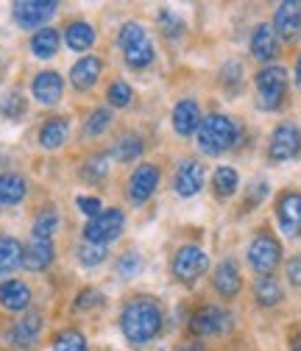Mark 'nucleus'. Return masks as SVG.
<instances>
[{
  "mask_svg": "<svg viewBox=\"0 0 301 351\" xmlns=\"http://www.w3.org/2000/svg\"><path fill=\"white\" fill-rule=\"evenodd\" d=\"M162 324H165L162 306H159L156 298H148V295L132 298L120 313V332L125 335L128 343H134V346H143V343L154 340L162 332Z\"/></svg>",
  "mask_w": 301,
  "mask_h": 351,
  "instance_id": "f257e3e1",
  "label": "nucleus"
},
{
  "mask_svg": "<svg viewBox=\"0 0 301 351\" xmlns=\"http://www.w3.org/2000/svg\"><path fill=\"white\" fill-rule=\"evenodd\" d=\"M195 137H198V148H201L206 156H221V154H226L229 148L237 145V140H240V125H237L229 114L212 112V114H206V117L201 120Z\"/></svg>",
  "mask_w": 301,
  "mask_h": 351,
  "instance_id": "f03ea898",
  "label": "nucleus"
},
{
  "mask_svg": "<svg viewBox=\"0 0 301 351\" xmlns=\"http://www.w3.org/2000/svg\"><path fill=\"white\" fill-rule=\"evenodd\" d=\"M117 45L123 51V59L132 70H145L151 62H154V42L145 31L143 23H125L120 25V34H117Z\"/></svg>",
  "mask_w": 301,
  "mask_h": 351,
  "instance_id": "7ed1b4c3",
  "label": "nucleus"
},
{
  "mask_svg": "<svg viewBox=\"0 0 301 351\" xmlns=\"http://www.w3.org/2000/svg\"><path fill=\"white\" fill-rule=\"evenodd\" d=\"M254 86H256V109L276 112L287 98V70L282 64H268L256 73Z\"/></svg>",
  "mask_w": 301,
  "mask_h": 351,
  "instance_id": "20e7f679",
  "label": "nucleus"
},
{
  "mask_svg": "<svg viewBox=\"0 0 301 351\" xmlns=\"http://www.w3.org/2000/svg\"><path fill=\"white\" fill-rule=\"evenodd\" d=\"M245 259L256 276H268L282 265V243L271 232H256V237L245 248Z\"/></svg>",
  "mask_w": 301,
  "mask_h": 351,
  "instance_id": "39448f33",
  "label": "nucleus"
},
{
  "mask_svg": "<svg viewBox=\"0 0 301 351\" xmlns=\"http://www.w3.org/2000/svg\"><path fill=\"white\" fill-rule=\"evenodd\" d=\"M123 229H125V212H120L117 206L101 209L95 217H90L87 226H84V240L95 243V245H109L123 234Z\"/></svg>",
  "mask_w": 301,
  "mask_h": 351,
  "instance_id": "423d86ee",
  "label": "nucleus"
},
{
  "mask_svg": "<svg viewBox=\"0 0 301 351\" xmlns=\"http://www.w3.org/2000/svg\"><path fill=\"white\" fill-rule=\"evenodd\" d=\"M170 268H173V276H176L179 282L193 285V282H198V279L206 274L209 256H206L204 248H198V245L190 243V245H182V248L173 254V262H170Z\"/></svg>",
  "mask_w": 301,
  "mask_h": 351,
  "instance_id": "0eeeda50",
  "label": "nucleus"
},
{
  "mask_svg": "<svg viewBox=\"0 0 301 351\" xmlns=\"http://www.w3.org/2000/svg\"><path fill=\"white\" fill-rule=\"evenodd\" d=\"M296 156H301V128L296 123H279L268 140V159L290 162Z\"/></svg>",
  "mask_w": 301,
  "mask_h": 351,
  "instance_id": "6e6552de",
  "label": "nucleus"
},
{
  "mask_svg": "<svg viewBox=\"0 0 301 351\" xmlns=\"http://www.w3.org/2000/svg\"><path fill=\"white\" fill-rule=\"evenodd\" d=\"M232 326V315L224 310V306H215V304H204L190 315V332L198 337H215V335H224Z\"/></svg>",
  "mask_w": 301,
  "mask_h": 351,
  "instance_id": "1a4fd4ad",
  "label": "nucleus"
},
{
  "mask_svg": "<svg viewBox=\"0 0 301 351\" xmlns=\"http://www.w3.org/2000/svg\"><path fill=\"white\" fill-rule=\"evenodd\" d=\"M274 212H276V223L285 237L290 240L301 237V193L298 190H285L276 198Z\"/></svg>",
  "mask_w": 301,
  "mask_h": 351,
  "instance_id": "9d476101",
  "label": "nucleus"
},
{
  "mask_svg": "<svg viewBox=\"0 0 301 351\" xmlns=\"http://www.w3.org/2000/svg\"><path fill=\"white\" fill-rule=\"evenodd\" d=\"M59 3L53 0H20V3L12 6V14H14V23L20 28H42L53 14H56Z\"/></svg>",
  "mask_w": 301,
  "mask_h": 351,
  "instance_id": "9b49d317",
  "label": "nucleus"
},
{
  "mask_svg": "<svg viewBox=\"0 0 301 351\" xmlns=\"http://www.w3.org/2000/svg\"><path fill=\"white\" fill-rule=\"evenodd\" d=\"M276 39L282 42H296L301 36V3L298 0H285L274 12V23H271Z\"/></svg>",
  "mask_w": 301,
  "mask_h": 351,
  "instance_id": "f8f14e48",
  "label": "nucleus"
},
{
  "mask_svg": "<svg viewBox=\"0 0 301 351\" xmlns=\"http://www.w3.org/2000/svg\"><path fill=\"white\" fill-rule=\"evenodd\" d=\"M159 179H162V173H159V167L151 165V162L134 167L132 179H128V198H132V204H145V201L156 193Z\"/></svg>",
  "mask_w": 301,
  "mask_h": 351,
  "instance_id": "ddd939ff",
  "label": "nucleus"
},
{
  "mask_svg": "<svg viewBox=\"0 0 301 351\" xmlns=\"http://www.w3.org/2000/svg\"><path fill=\"white\" fill-rule=\"evenodd\" d=\"M204 179H206V173L198 159H182V165L176 167V176H173V187L182 198H193L201 193Z\"/></svg>",
  "mask_w": 301,
  "mask_h": 351,
  "instance_id": "4468645a",
  "label": "nucleus"
},
{
  "mask_svg": "<svg viewBox=\"0 0 301 351\" xmlns=\"http://www.w3.org/2000/svg\"><path fill=\"white\" fill-rule=\"evenodd\" d=\"M31 93L42 106H53L62 101L64 95V78L56 70H42L36 73V78L31 81Z\"/></svg>",
  "mask_w": 301,
  "mask_h": 351,
  "instance_id": "2eb2a0df",
  "label": "nucleus"
},
{
  "mask_svg": "<svg viewBox=\"0 0 301 351\" xmlns=\"http://www.w3.org/2000/svg\"><path fill=\"white\" fill-rule=\"evenodd\" d=\"M101 73H104L101 56H81L73 64V70H70V84L75 86L78 93H87V90H93V86L98 84Z\"/></svg>",
  "mask_w": 301,
  "mask_h": 351,
  "instance_id": "dca6fc26",
  "label": "nucleus"
},
{
  "mask_svg": "<svg viewBox=\"0 0 301 351\" xmlns=\"http://www.w3.org/2000/svg\"><path fill=\"white\" fill-rule=\"evenodd\" d=\"M0 306L6 313H25L31 306V287L20 279L0 282Z\"/></svg>",
  "mask_w": 301,
  "mask_h": 351,
  "instance_id": "f3484780",
  "label": "nucleus"
},
{
  "mask_svg": "<svg viewBox=\"0 0 301 351\" xmlns=\"http://www.w3.org/2000/svg\"><path fill=\"white\" fill-rule=\"evenodd\" d=\"M56 256V248H53V240H36L31 237L28 245H23V268L39 274V271H45L51 268V262Z\"/></svg>",
  "mask_w": 301,
  "mask_h": 351,
  "instance_id": "a211bd4d",
  "label": "nucleus"
},
{
  "mask_svg": "<svg viewBox=\"0 0 301 351\" xmlns=\"http://www.w3.org/2000/svg\"><path fill=\"white\" fill-rule=\"evenodd\" d=\"M248 48H251V56L256 62H274L276 53H279V39H276L274 28L268 23H260L254 28V34H251Z\"/></svg>",
  "mask_w": 301,
  "mask_h": 351,
  "instance_id": "6ab92c4d",
  "label": "nucleus"
},
{
  "mask_svg": "<svg viewBox=\"0 0 301 351\" xmlns=\"http://www.w3.org/2000/svg\"><path fill=\"white\" fill-rule=\"evenodd\" d=\"M201 106L195 98H182L176 106H173V128H176V134L179 137H190L198 131L201 125Z\"/></svg>",
  "mask_w": 301,
  "mask_h": 351,
  "instance_id": "aec40b11",
  "label": "nucleus"
},
{
  "mask_svg": "<svg viewBox=\"0 0 301 351\" xmlns=\"http://www.w3.org/2000/svg\"><path fill=\"white\" fill-rule=\"evenodd\" d=\"M212 285H215V290H218L224 298H234V295L240 293V287H243V282H240V268L234 265L232 259L218 262V268H215V276H212Z\"/></svg>",
  "mask_w": 301,
  "mask_h": 351,
  "instance_id": "412c9836",
  "label": "nucleus"
},
{
  "mask_svg": "<svg viewBox=\"0 0 301 351\" xmlns=\"http://www.w3.org/2000/svg\"><path fill=\"white\" fill-rule=\"evenodd\" d=\"M67 134H70L67 117H51V120L42 123V128H39V145L45 151H59L67 143Z\"/></svg>",
  "mask_w": 301,
  "mask_h": 351,
  "instance_id": "4be33fe9",
  "label": "nucleus"
},
{
  "mask_svg": "<svg viewBox=\"0 0 301 351\" xmlns=\"http://www.w3.org/2000/svg\"><path fill=\"white\" fill-rule=\"evenodd\" d=\"M39 332H42V315H39V313H25V315L12 326L9 337H12V343L20 346V348H31V346L36 343Z\"/></svg>",
  "mask_w": 301,
  "mask_h": 351,
  "instance_id": "5701e85b",
  "label": "nucleus"
},
{
  "mask_svg": "<svg viewBox=\"0 0 301 351\" xmlns=\"http://www.w3.org/2000/svg\"><path fill=\"white\" fill-rule=\"evenodd\" d=\"M95 39H98L95 28H93L90 23H84V20H75V23H70V25L64 28V42H67V48L75 51V53L90 51V48L95 45Z\"/></svg>",
  "mask_w": 301,
  "mask_h": 351,
  "instance_id": "b1692460",
  "label": "nucleus"
},
{
  "mask_svg": "<svg viewBox=\"0 0 301 351\" xmlns=\"http://www.w3.org/2000/svg\"><path fill=\"white\" fill-rule=\"evenodd\" d=\"M254 298H256V304H260V306H276V304L285 301V287H282V282L274 274L256 276L254 279Z\"/></svg>",
  "mask_w": 301,
  "mask_h": 351,
  "instance_id": "393cba45",
  "label": "nucleus"
},
{
  "mask_svg": "<svg viewBox=\"0 0 301 351\" xmlns=\"http://www.w3.org/2000/svg\"><path fill=\"white\" fill-rule=\"evenodd\" d=\"M28 182L20 173H0V206H14L25 198Z\"/></svg>",
  "mask_w": 301,
  "mask_h": 351,
  "instance_id": "a878e982",
  "label": "nucleus"
},
{
  "mask_svg": "<svg viewBox=\"0 0 301 351\" xmlns=\"http://www.w3.org/2000/svg\"><path fill=\"white\" fill-rule=\"evenodd\" d=\"M23 265V243L14 237H0V279L12 276Z\"/></svg>",
  "mask_w": 301,
  "mask_h": 351,
  "instance_id": "bb28decb",
  "label": "nucleus"
},
{
  "mask_svg": "<svg viewBox=\"0 0 301 351\" xmlns=\"http://www.w3.org/2000/svg\"><path fill=\"white\" fill-rule=\"evenodd\" d=\"M59 42H62V34L56 28H39L31 36V53L36 59H53L59 51Z\"/></svg>",
  "mask_w": 301,
  "mask_h": 351,
  "instance_id": "cd10ccee",
  "label": "nucleus"
},
{
  "mask_svg": "<svg viewBox=\"0 0 301 351\" xmlns=\"http://www.w3.org/2000/svg\"><path fill=\"white\" fill-rule=\"evenodd\" d=\"M237 187H240V176H237L234 167H229V165L215 167V173H212V190H215V195H218V198H232L237 193Z\"/></svg>",
  "mask_w": 301,
  "mask_h": 351,
  "instance_id": "c85d7f7f",
  "label": "nucleus"
},
{
  "mask_svg": "<svg viewBox=\"0 0 301 351\" xmlns=\"http://www.w3.org/2000/svg\"><path fill=\"white\" fill-rule=\"evenodd\" d=\"M143 151H145V140H143L140 134H134V131H125V134H120V137L115 140V148H112L115 159H120V162H132V159H137Z\"/></svg>",
  "mask_w": 301,
  "mask_h": 351,
  "instance_id": "c756f323",
  "label": "nucleus"
},
{
  "mask_svg": "<svg viewBox=\"0 0 301 351\" xmlns=\"http://www.w3.org/2000/svg\"><path fill=\"white\" fill-rule=\"evenodd\" d=\"M56 229H59V212L56 209H45V212L36 215L31 237H36V240H53Z\"/></svg>",
  "mask_w": 301,
  "mask_h": 351,
  "instance_id": "7c9ffc66",
  "label": "nucleus"
},
{
  "mask_svg": "<svg viewBox=\"0 0 301 351\" xmlns=\"http://www.w3.org/2000/svg\"><path fill=\"white\" fill-rule=\"evenodd\" d=\"M53 351H87V337L78 329H62L53 337Z\"/></svg>",
  "mask_w": 301,
  "mask_h": 351,
  "instance_id": "2f4dec72",
  "label": "nucleus"
},
{
  "mask_svg": "<svg viewBox=\"0 0 301 351\" xmlns=\"http://www.w3.org/2000/svg\"><path fill=\"white\" fill-rule=\"evenodd\" d=\"M75 254H78V262H81L84 268H95V265H101V262L109 256L106 245H95V243H87V240L78 245Z\"/></svg>",
  "mask_w": 301,
  "mask_h": 351,
  "instance_id": "473e14b6",
  "label": "nucleus"
},
{
  "mask_svg": "<svg viewBox=\"0 0 301 351\" xmlns=\"http://www.w3.org/2000/svg\"><path fill=\"white\" fill-rule=\"evenodd\" d=\"M112 125V109H95L84 123V137H101Z\"/></svg>",
  "mask_w": 301,
  "mask_h": 351,
  "instance_id": "72a5a7b5",
  "label": "nucleus"
},
{
  "mask_svg": "<svg viewBox=\"0 0 301 351\" xmlns=\"http://www.w3.org/2000/svg\"><path fill=\"white\" fill-rule=\"evenodd\" d=\"M106 101H109L115 109H125V106H132V101H134V90H132V86H128L125 81H115V84H109Z\"/></svg>",
  "mask_w": 301,
  "mask_h": 351,
  "instance_id": "f704fd0d",
  "label": "nucleus"
},
{
  "mask_svg": "<svg viewBox=\"0 0 301 351\" xmlns=\"http://www.w3.org/2000/svg\"><path fill=\"white\" fill-rule=\"evenodd\" d=\"M106 173H109V156L106 154H95L81 170V176L87 182H101V179H106Z\"/></svg>",
  "mask_w": 301,
  "mask_h": 351,
  "instance_id": "c9c22d12",
  "label": "nucleus"
},
{
  "mask_svg": "<svg viewBox=\"0 0 301 351\" xmlns=\"http://www.w3.org/2000/svg\"><path fill=\"white\" fill-rule=\"evenodd\" d=\"M0 114L6 120H20L25 114V98L20 93H9L3 101H0Z\"/></svg>",
  "mask_w": 301,
  "mask_h": 351,
  "instance_id": "e433bc0d",
  "label": "nucleus"
},
{
  "mask_svg": "<svg viewBox=\"0 0 301 351\" xmlns=\"http://www.w3.org/2000/svg\"><path fill=\"white\" fill-rule=\"evenodd\" d=\"M243 64L240 62H226L224 64V70H221V81H224V86L226 90H240V84H243Z\"/></svg>",
  "mask_w": 301,
  "mask_h": 351,
  "instance_id": "4c0bfd02",
  "label": "nucleus"
},
{
  "mask_svg": "<svg viewBox=\"0 0 301 351\" xmlns=\"http://www.w3.org/2000/svg\"><path fill=\"white\" fill-rule=\"evenodd\" d=\"M159 25L167 31V36H182L184 34V23L170 9H159Z\"/></svg>",
  "mask_w": 301,
  "mask_h": 351,
  "instance_id": "58836bf2",
  "label": "nucleus"
},
{
  "mask_svg": "<svg viewBox=\"0 0 301 351\" xmlns=\"http://www.w3.org/2000/svg\"><path fill=\"white\" fill-rule=\"evenodd\" d=\"M268 195V182L265 179H254L248 184V198H245V209H254L256 204H263V198Z\"/></svg>",
  "mask_w": 301,
  "mask_h": 351,
  "instance_id": "ea45409f",
  "label": "nucleus"
},
{
  "mask_svg": "<svg viewBox=\"0 0 301 351\" xmlns=\"http://www.w3.org/2000/svg\"><path fill=\"white\" fill-rule=\"evenodd\" d=\"M143 268V259L137 254H123V259L117 262V274L120 276H134Z\"/></svg>",
  "mask_w": 301,
  "mask_h": 351,
  "instance_id": "a19ab883",
  "label": "nucleus"
},
{
  "mask_svg": "<svg viewBox=\"0 0 301 351\" xmlns=\"http://www.w3.org/2000/svg\"><path fill=\"white\" fill-rule=\"evenodd\" d=\"M98 304H104V295H101V293L84 290V293H78V298H75V310L81 313V310H90V306H98Z\"/></svg>",
  "mask_w": 301,
  "mask_h": 351,
  "instance_id": "79ce46f5",
  "label": "nucleus"
},
{
  "mask_svg": "<svg viewBox=\"0 0 301 351\" xmlns=\"http://www.w3.org/2000/svg\"><path fill=\"white\" fill-rule=\"evenodd\" d=\"M75 206H78L84 215H87V217H95V215L104 209V206H101V201H98V198H93V195H78V198H75Z\"/></svg>",
  "mask_w": 301,
  "mask_h": 351,
  "instance_id": "37998d69",
  "label": "nucleus"
},
{
  "mask_svg": "<svg viewBox=\"0 0 301 351\" xmlns=\"http://www.w3.org/2000/svg\"><path fill=\"white\" fill-rule=\"evenodd\" d=\"M287 279H290V285H293V287H298V290H301V254L287 259Z\"/></svg>",
  "mask_w": 301,
  "mask_h": 351,
  "instance_id": "c03bdc74",
  "label": "nucleus"
},
{
  "mask_svg": "<svg viewBox=\"0 0 301 351\" xmlns=\"http://www.w3.org/2000/svg\"><path fill=\"white\" fill-rule=\"evenodd\" d=\"M296 84L301 86V53H298V59H296Z\"/></svg>",
  "mask_w": 301,
  "mask_h": 351,
  "instance_id": "a18cd8bd",
  "label": "nucleus"
},
{
  "mask_svg": "<svg viewBox=\"0 0 301 351\" xmlns=\"http://www.w3.org/2000/svg\"><path fill=\"white\" fill-rule=\"evenodd\" d=\"M293 351H301V337H296V340H293Z\"/></svg>",
  "mask_w": 301,
  "mask_h": 351,
  "instance_id": "49530a36",
  "label": "nucleus"
}]
</instances>
